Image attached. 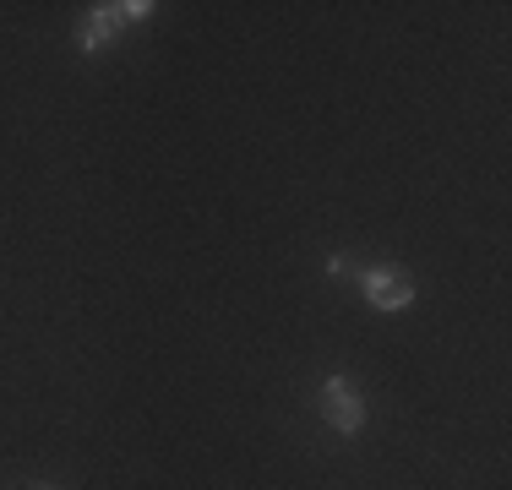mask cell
<instances>
[{"instance_id": "6da1fadb", "label": "cell", "mask_w": 512, "mask_h": 490, "mask_svg": "<svg viewBox=\"0 0 512 490\" xmlns=\"http://www.w3.org/2000/svg\"><path fill=\"white\" fill-rule=\"evenodd\" d=\"M355 284H360V294L376 305V311H409L414 305V284H409V273L404 267H360L355 273Z\"/></svg>"}, {"instance_id": "7a4b0ae2", "label": "cell", "mask_w": 512, "mask_h": 490, "mask_svg": "<svg viewBox=\"0 0 512 490\" xmlns=\"http://www.w3.org/2000/svg\"><path fill=\"white\" fill-rule=\"evenodd\" d=\"M322 414L338 436H360L365 431V398L349 376H327L322 382Z\"/></svg>"}, {"instance_id": "3957f363", "label": "cell", "mask_w": 512, "mask_h": 490, "mask_svg": "<svg viewBox=\"0 0 512 490\" xmlns=\"http://www.w3.org/2000/svg\"><path fill=\"white\" fill-rule=\"evenodd\" d=\"M126 28V17H120V6H93L88 11V22H82V33H77V44H82V55H99V49L115 39V33Z\"/></svg>"}]
</instances>
